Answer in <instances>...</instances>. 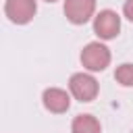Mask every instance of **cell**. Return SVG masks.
I'll return each mask as SVG.
<instances>
[{
    "label": "cell",
    "instance_id": "9c48e42d",
    "mask_svg": "<svg viewBox=\"0 0 133 133\" xmlns=\"http://www.w3.org/2000/svg\"><path fill=\"white\" fill-rule=\"evenodd\" d=\"M123 12H125V17H127L129 21H133V0H127V2H125Z\"/></svg>",
    "mask_w": 133,
    "mask_h": 133
},
{
    "label": "cell",
    "instance_id": "30bf717a",
    "mask_svg": "<svg viewBox=\"0 0 133 133\" xmlns=\"http://www.w3.org/2000/svg\"><path fill=\"white\" fill-rule=\"evenodd\" d=\"M46 2H56V0H46Z\"/></svg>",
    "mask_w": 133,
    "mask_h": 133
},
{
    "label": "cell",
    "instance_id": "7a4b0ae2",
    "mask_svg": "<svg viewBox=\"0 0 133 133\" xmlns=\"http://www.w3.org/2000/svg\"><path fill=\"white\" fill-rule=\"evenodd\" d=\"M69 89L79 102H91L98 96V81L87 73H75L69 81Z\"/></svg>",
    "mask_w": 133,
    "mask_h": 133
},
{
    "label": "cell",
    "instance_id": "8992f818",
    "mask_svg": "<svg viewBox=\"0 0 133 133\" xmlns=\"http://www.w3.org/2000/svg\"><path fill=\"white\" fill-rule=\"evenodd\" d=\"M44 106L50 110V112H66L69 106H71V98L64 89H58V87H50L44 91Z\"/></svg>",
    "mask_w": 133,
    "mask_h": 133
},
{
    "label": "cell",
    "instance_id": "6da1fadb",
    "mask_svg": "<svg viewBox=\"0 0 133 133\" xmlns=\"http://www.w3.org/2000/svg\"><path fill=\"white\" fill-rule=\"evenodd\" d=\"M81 62L89 71H104L110 64V50L100 42H91V44H87L83 48Z\"/></svg>",
    "mask_w": 133,
    "mask_h": 133
},
{
    "label": "cell",
    "instance_id": "ba28073f",
    "mask_svg": "<svg viewBox=\"0 0 133 133\" xmlns=\"http://www.w3.org/2000/svg\"><path fill=\"white\" fill-rule=\"evenodd\" d=\"M114 79H116L121 85H125V87H133V64H131V62H125V64L116 66Z\"/></svg>",
    "mask_w": 133,
    "mask_h": 133
},
{
    "label": "cell",
    "instance_id": "277c9868",
    "mask_svg": "<svg viewBox=\"0 0 133 133\" xmlns=\"http://www.w3.org/2000/svg\"><path fill=\"white\" fill-rule=\"evenodd\" d=\"M35 10H37L35 0H6V4H4L6 17L17 25L29 23L35 17Z\"/></svg>",
    "mask_w": 133,
    "mask_h": 133
},
{
    "label": "cell",
    "instance_id": "52a82bcc",
    "mask_svg": "<svg viewBox=\"0 0 133 133\" xmlns=\"http://www.w3.org/2000/svg\"><path fill=\"white\" fill-rule=\"evenodd\" d=\"M71 131L73 133H100V123L91 114H79L75 116Z\"/></svg>",
    "mask_w": 133,
    "mask_h": 133
},
{
    "label": "cell",
    "instance_id": "5b68a950",
    "mask_svg": "<svg viewBox=\"0 0 133 133\" xmlns=\"http://www.w3.org/2000/svg\"><path fill=\"white\" fill-rule=\"evenodd\" d=\"M96 0H64V15L71 23L83 25L94 17Z\"/></svg>",
    "mask_w": 133,
    "mask_h": 133
},
{
    "label": "cell",
    "instance_id": "3957f363",
    "mask_svg": "<svg viewBox=\"0 0 133 133\" xmlns=\"http://www.w3.org/2000/svg\"><path fill=\"white\" fill-rule=\"evenodd\" d=\"M94 31L102 39H112L121 31V17L114 10H100L94 19Z\"/></svg>",
    "mask_w": 133,
    "mask_h": 133
}]
</instances>
